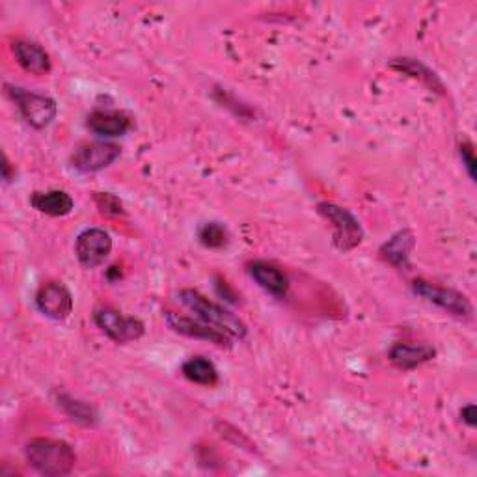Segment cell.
I'll return each instance as SVG.
<instances>
[{
    "label": "cell",
    "mask_w": 477,
    "mask_h": 477,
    "mask_svg": "<svg viewBox=\"0 0 477 477\" xmlns=\"http://www.w3.org/2000/svg\"><path fill=\"white\" fill-rule=\"evenodd\" d=\"M122 155L120 146L112 142H88L75 150L71 157V164L75 170L82 174H94L108 168Z\"/></svg>",
    "instance_id": "ba28073f"
},
{
    "label": "cell",
    "mask_w": 477,
    "mask_h": 477,
    "mask_svg": "<svg viewBox=\"0 0 477 477\" xmlns=\"http://www.w3.org/2000/svg\"><path fill=\"white\" fill-rule=\"evenodd\" d=\"M87 127L97 136L116 138V136H124L133 127V122L127 115H124V112L96 110L88 116Z\"/></svg>",
    "instance_id": "4fadbf2b"
},
{
    "label": "cell",
    "mask_w": 477,
    "mask_h": 477,
    "mask_svg": "<svg viewBox=\"0 0 477 477\" xmlns=\"http://www.w3.org/2000/svg\"><path fill=\"white\" fill-rule=\"evenodd\" d=\"M412 289L417 297H422L424 300L435 304L436 307H440V310H444L445 314H450L454 317L470 319L473 314L472 302L466 298V295L459 293L455 289L427 282V280H424V278L414 280Z\"/></svg>",
    "instance_id": "5b68a950"
},
{
    "label": "cell",
    "mask_w": 477,
    "mask_h": 477,
    "mask_svg": "<svg viewBox=\"0 0 477 477\" xmlns=\"http://www.w3.org/2000/svg\"><path fill=\"white\" fill-rule=\"evenodd\" d=\"M459 153H461V159H463V164L466 168V174L472 181H475V166H477V159L473 155V148L470 142H463L459 146Z\"/></svg>",
    "instance_id": "7402d4cb"
},
{
    "label": "cell",
    "mask_w": 477,
    "mask_h": 477,
    "mask_svg": "<svg viewBox=\"0 0 477 477\" xmlns=\"http://www.w3.org/2000/svg\"><path fill=\"white\" fill-rule=\"evenodd\" d=\"M24 457L28 464L45 477L69 475L77 464L73 447L54 438H32L24 445Z\"/></svg>",
    "instance_id": "6da1fadb"
},
{
    "label": "cell",
    "mask_w": 477,
    "mask_h": 477,
    "mask_svg": "<svg viewBox=\"0 0 477 477\" xmlns=\"http://www.w3.org/2000/svg\"><path fill=\"white\" fill-rule=\"evenodd\" d=\"M181 373L185 375V379H188L194 384H200V386H215L218 382V370L215 363L204 356H192L188 358L183 368Z\"/></svg>",
    "instance_id": "d6986e66"
},
{
    "label": "cell",
    "mask_w": 477,
    "mask_h": 477,
    "mask_svg": "<svg viewBox=\"0 0 477 477\" xmlns=\"http://www.w3.org/2000/svg\"><path fill=\"white\" fill-rule=\"evenodd\" d=\"M56 403L64 410V414L77 422L78 426L84 427H94L99 422V414L97 410L87 403V401H80L77 398H71L68 394H59L56 396Z\"/></svg>",
    "instance_id": "e0dca14e"
},
{
    "label": "cell",
    "mask_w": 477,
    "mask_h": 477,
    "mask_svg": "<svg viewBox=\"0 0 477 477\" xmlns=\"http://www.w3.org/2000/svg\"><path fill=\"white\" fill-rule=\"evenodd\" d=\"M14 56L17 64L32 75H47L52 69L49 52L36 41L31 40H17L14 41Z\"/></svg>",
    "instance_id": "7c38bea8"
},
{
    "label": "cell",
    "mask_w": 477,
    "mask_h": 477,
    "mask_svg": "<svg viewBox=\"0 0 477 477\" xmlns=\"http://www.w3.org/2000/svg\"><path fill=\"white\" fill-rule=\"evenodd\" d=\"M461 417L463 422L468 426V427H475L477 426V408L475 405H468L461 410Z\"/></svg>",
    "instance_id": "603a6c76"
},
{
    "label": "cell",
    "mask_w": 477,
    "mask_h": 477,
    "mask_svg": "<svg viewBox=\"0 0 477 477\" xmlns=\"http://www.w3.org/2000/svg\"><path fill=\"white\" fill-rule=\"evenodd\" d=\"M198 239L206 248H222L230 241L228 230L220 222H206L198 232Z\"/></svg>",
    "instance_id": "ffe728a7"
},
{
    "label": "cell",
    "mask_w": 477,
    "mask_h": 477,
    "mask_svg": "<svg viewBox=\"0 0 477 477\" xmlns=\"http://www.w3.org/2000/svg\"><path fill=\"white\" fill-rule=\"evenodd\" d=\"M166 325L170 326L174 332L187 335V338L204 340V342L215 344L218 347H226V349L232 347V338L226 332H222V330L204 323L202 319H192L187 316L168 312L166 314Z\"/></svg>",
    "instance_id": "9c48e42d"
},
{
    "label": "cell",
    "mask_w": 477,
    "mask_h": 477,
    "mask_svg": "<svg viewBox=\"0 0 477 477\" xmlns=\"http://www.w3.org/2000/svg\"><path fill=\"white\" fill-rule=\"evenodd\" d=\"M6 92L12 97V101L17 105L23 118L31 127L45 129L54 122L59 106H56V101L52 97L43 96V94L26 92L19 87H10V84H6Z\"/></svg>",
    "instance_id": "277c9868"
},
{
    "label": "cell",
    "mask_w": 477,
    "mask_h": 477,
    "mask_svg": "<svg viewBox=\"0 0 477 477\" xmlns=\"http://www.w3.org/2000/svg\"><path fill=\"white\" fill-rule=\"evenodd\" d=\"M436 356V351L431 345H412V344H396L390 349V362L403 372L416 370L424 363L431 362Z\"/></svg>",
    "instance_id": "5bb4252c"
},
{
    "label": "cell",
    "mask_w": 477,
    "mask_h": 477,
    "mask_svg": "<svg viewBox=\"0 0 477 477\" xmlns=\"http://www.w3.org/2000/svg\"><path fill=\"white\" fill-rule=\"evenodd\" d=\"M3 179L5 183H12L15 179V170L12 168V162L6 155L3 157Z\"/></svg>",
    "instance_id": "cb8c5ba5"
},
{
    "label": "cell",
    "mask_w": 477,
    "mask_h": 477,
    "mask_svg": "<svg viewBox=\"0 0 477 477\" xmlns=\"http://www.w3.org/2000/svg\"><path fill=\"white\" fill-rule=\"evenodd\" d=\"M31 206L49 216H68L75 209V202L66 190L34 192L31 196Z\"/></svg>",
    "instance_id": "9a60e30c"
},
{
    "label": "cell",
    "mask_w": 477,
    "mask_h": 477,
    "mask_svg": "<svg viewBox=\"0 0 477 477\" xmlns=\"http://www.w3.org/2000/svg\"><path fill=\"white\" fill-rule=\"evenodd\" d=\"M112 252V237L101 228H88L78 234L75 254L84 269H96L105 263Z\"/></svg>",
    "instance_id": "52a82bcc"
},
{
    "label": "cell",
    "mask_w": 477,
    "mask_h": 477,
    "mask_svg": "<svg viewBox=\"0 0 477 477\" xmlns=\"http://www.w3.org/2000/svg\"><path fill=\"white\" fill-rule=\"evenodd\" d=\"M416 241L414 234L410 230H401L396 235H391L382 246H381V256L398 269L408 267L410 252L414 250Z\"/></svg>",
    "instance_id": "2e32d148"
},
{
    "label": "cell",
    "mask_w": 477,
    "mask_h": 477,
    "mask_svg": "<svg viewBox=\"0 0 477 477\" xmlns=\"http://www.w3.org/2000/svg\"><path fill=\"white\" fill-rule=\"evenodd\" d=\"M94 202L105 216H120L125 213L122 200L110 192H94Z\"/></svg>",
    "instance_id": "44dd1931"
},
{
    "label": "cell",
    "mask_w": 477,
    "mask_h": 477,
    "mask_svg": "<svg viewBox=\"0 0 477 477\" xmlns=\"http://www.w3.org/2000/svg\"><path fill=\"white\" fill-rule=\"evenodd\" d=\"M248 274L254 278V282L261 289H265L272 297L284 298L289 293V278H288V274L282 269H278L276 265H272V263L252 261V263H248Z\"/></svg>",
    "instance_id": "8fae6325"
},
{
    "label": "cell",
    "mask_w": 477,
    "mask_h": 477,
    "mask_svg": "<svg viewBox=\"0 0 477 477\" xmlns=\"http://www.w3.org/2000/svg\"><path fill=\"white\" fill-rule=\"evenodd\" d=\"M179 302L188 307V310L202 319L204 323L226 332L232 340H244L248 328L243 323V319L239 316H235L234 312H230L228 307H224L213 300H209L207 297H204L202 293L194 291V289H183L179 291Z\"/></svg>",
    "instance_id": "7a4b0ae2"
},
{
    "label": "cell",
    "mask_w": 477,
    "mask_h": 477,
    "mask_svg": "<svg viewBox=\"0 0 477 477\" xmlns=\"http://www.w3.org/2000/svg\"><path fill=\"white\" fill-rule=\"evenodd\" d=\"M36 306L45 317L66 321L73 312V295L62 282H47L36 293Z\"/></svg>",
    "instance_id": "30bf717a"
},
{
    "label": "cell",
    "mask_w": 477,
    "mask_h": 477,
    "mask_svg": "<svg viewBox=\"0 0 477 477\" xmlns=\"http://www.w3.org/2000/svg\"><path fill=\"white\" fill-rule=\"evenodd\" d=\"M390 68L396 69L403 75H408L416 80H419L422 84H426V87H429L431 90L435 92H444V84L442 80L436 77L435 71H431L426 64H422L419 60H414V59H396L394 62H390Z\"/></svg>",
    "instance_id": "ac0fdd59"
},
{
    "label": "cell",
    "mask_w": 477,
    "mask_h": 477,
    "mask_svg": "<svg viewBox=\"0 0 477 477\" xmlns=\"http://www.w3.org/2000/svg\"><path fill=\"white\" fill-rule=\"evenodd\" d=\"M94 323L103 330L106 338L116 344L136 342L144 335L146 325L136 317H125L115 307L101 306L94 312Z\"/></svg>",
    "instance_id": "8992f818"
},
{
    "label": "cell",
    "mask_w": 477,
    "mask_h": 477,
    "mask_svg": "<svg viewBox=\"0 0 477 477\" xmlns=\"http://www.w3.org/2000/svg\"><path fill=\"white\" fill-rule=\"evenodd\" d=\"M317 213L332 224V241L335 248L342 252L354 250L362 239H363V230L360 226L358 218L347 211L345 207H340L330 202H323L317 206Z\"/></svg>",
    "instance_id": "3957f363"
}]
</instances>
